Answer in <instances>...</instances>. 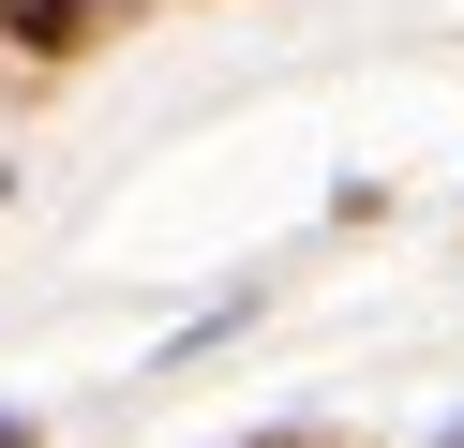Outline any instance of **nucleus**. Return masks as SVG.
Instances as JSON below:
<instances>
[{
    "instance_id": "nucleus-1",
    "label": "nucleus",
    "mask_w": 464,
    "mask_h": 448,
    "mask_svg": "<svg viewBox=\"0 0 464 448\" xmlns=\"http://www.w3.org/2000/svg\"><path fill=\"white\" fill-rule=\"evenodd\" d=\"M0 30H15L31 60H75V45L105 30V0H0Z\"/></svg>"
},
{
    "instance_id": "nucleus-2",
    "label": "nucleus",
    "mask_w": 464,
    "mask_h": 448,
    "mask_svg": "<svg viewBox=\"0 0 464 448\" xmlns=\"http://www.w3.org/2000/svg\"><path fill=\"white\" fill-rule=\"evenodd\" d=\"M240 448H344V434H240Z\"/></svg>"
},
{
    "instance_id": "nucleus-3",
    "label": "nucleus",
    "mask_w": 464,
    "mask_h": 448,
    "mask_svg": "<svg viewBox=\"0 0 464 448\" xmlns=\"http://www.w3.org/2000/svg\"><path fill=\"white\" fill-rule=\"evenodd\" d=\"M450 448H464V418H450Z\"/></svg>"
}]
</instances>
